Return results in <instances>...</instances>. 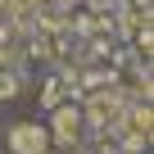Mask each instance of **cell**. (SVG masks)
<instances>
[{"label": "cell", "mask_w": 154, "mask_h": 154, "mask_svg": "<svg viewBox=\"0 0 154 154\" xmlns=\"http://www.w3.org/2000/svg\"><path fill=\"white\" fill-rule=\"evenodd\" d=\"M82 127H86V118H82V104H54L50 109V140H59L63 149H77V140H82Z\"/></svg>", "instance_id": "obj_1"}, {"label": "cell", "mask_w": 154, "mask_h": 154, "mask_svg": "<svg viewBox=\"0 0 154 154\" xmlns=\"http://www.w3.org/2000/svg\"><path fill=\"white\" fill-rule=\"evenodd\" d=\"M5 149H9V154H45V149H50V131H45L41 122L23 118V122H14V127L5 131Z\"/></svg>", "instance_id": "obj_2"}, {"label": "cell", "mask_w": 154, "mask_h": 154, "mask_svg": "<svg viewBox=\"0 0 154 154\" xmlns=\"http://www.w3.org/2000/svg\"><path fill=\"white\" fill-rule=\"evenodd\" d=\"M122 104H127V100H122V91H113V95H109V86H104V91H95V95L82 104V118H86L91 127H104V131H109V127L118 122Z\"/></svg>", "instance_id": "obj_3"}, {"label": "cell", "mask_w": 154, "mask_h": 154, "mask_svg": "<svg viewBox=\"0 0 154 154\" xmlns=\"http://www.w3.org/2000/svg\"><path fill=\"white\" fill-rule=\"evenodd\" d=\"M63 95H68V82H63V77H50V82L41 86V104H45V109L63 104Z\"/></svg>", "instance_id": "obj_4"}, {"label": "cell", "mask_w": 154, "mask_h": 154, "mask_svg": "<svg viewBox=\"0 0 154 154\" xmlns=\"http://www.w3.org/2000/svg\"><path fill=\"white\" fill-rule=\"evenodd\" d=\"M18 82H23V77L14 68H0V100H14L18 95Z\"/></svg>", "instance_id": "obj_5"}, {"label": "cell", "mask_w": 154, "mask_h": 154, "mask_svg": "<svg viewBox=\"0 0 154 154\" xmlns=\"http://www.w3.org/2000/svg\"><path fill=\"white\" fill-rule=\"evenodd\" d=\"M122 154H149L145 145H122Z\"/></svg>", "instance_id": "obj_6"}]
</instances>
